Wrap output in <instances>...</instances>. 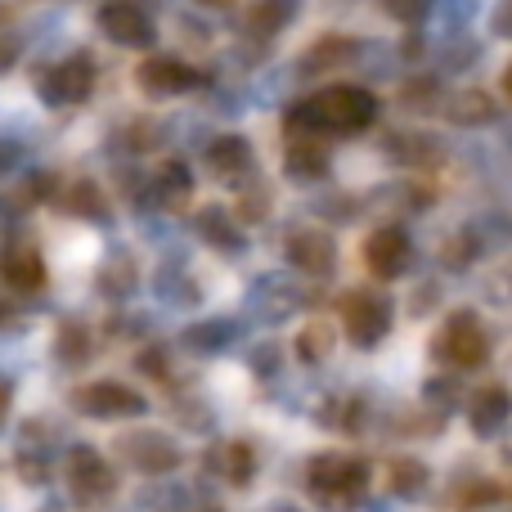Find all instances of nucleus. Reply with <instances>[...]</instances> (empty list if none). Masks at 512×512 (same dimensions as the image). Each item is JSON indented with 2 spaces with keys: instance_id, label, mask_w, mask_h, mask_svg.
I'll return each mask as SVG.
<instances>
[{
  "instance_id": "nucleus-1",
  "label": "nucleus",
  "mask_w": 512,
  "mask_h": 512,
  "mask_svg": "<svg viewBox=\"0 0 512 512\" xmlns=\"http://www.w3.org/2000/svg\"><path fill=\"white\" fill-rule=\"evenodd\" d=\"M373 117H378V99L364 86H328V90H319L310 104L297 108V122L324 126V131H342V135L373 126Z\"/></svg>"
},
{
  "instance_id": "nucleus-2",
  "label": "nucleus",
  "mask_w": 512,
  "mask_h": 512,
  "mask_svg": "<svg viewBox=\"0 0 512 512\" xmlns=\"http://www.w3.org/2000/svg\"><path fill=\"white\" fill-rule=\"evenodd\" d=\"M436 360H445L450 369H481L490 360V333L477 319V310H454L445 319L441 337H436Z\"/></svg>"
},
{
  "instance_id": "nucleus-3",
  "label": "nucleus",
  "mask_w": 512,
  "mask_h": 512,
  "mask_svg": "<svg viewBox=\"0 0 512 512\" xmlns=\"http://www.w3.org/2000/svg\"><path fill=\"white\" fill-rule=\"evenodd\" d=\"M364 486H369V463L355 459V454H319V459L310 463V490L337 499V504L360 495Z\"/></svg>"
},
{
  "instance_id": "nucleus-4",
  "label": "nucleus",
  "mask_w": 512,
  "mask_h": 512,
  "mask_svg": "<svg viewBox=\"0 0 512 512\" xmlns=\"http://www.w3.org/2000/svg\"><path fill=\"white\" fill-rule=\"evenodd\" d=\"M342 324L355 346H378L391 328V301L382 292H351L342 301Z\"/></svg>"
},
{
  "instance_id": "nucleus-5",
  "label": "nucleus",
  "mask_w": 512,
  "mask_h": 512,
  "mask_svg": "<svg viewBox=\"0 0 512 512\" xmlns=\"http://www.w3.org/2000/svg\"><path fill=\"white\" fill-rule=\"evenodd\" d=\"M409 234L396 230V225H382V230H373L369 239H364V265H369L378 279H400V274L409 270Z\"/></svg>"
},
{
  "instance_id": "nucleus-6",
  "label": "nucleus",
  "mask_w": 512,
  "mask_h": 512,
  "mask_svg": "<svg viewBox=\"0 0 512 512\" xmlns=\"http://www.w3.org/2000/svg\"><path fill=\"white\" fill-rule=\"evenodd\" d=\"M99 27L108 32V41L117 45H135V50H144V45H153V18L144 14L135 0H113V5L99 9Z\"/></svg>"
},
{
  "instance_id": "nucleus-7",
  "label": "nucleus",
  "mask_w": 512,
  "mask_h": 512,
  "mask_svg": "<svg viewBox=\"0 0 512 512\" xmlns=\"http://www.w3.org/2000/svg\"><path fill=\"white\" fill-rule=\"evenodd\" d=\"M77 409L90 418H135L144 414V400L135 396L131 387H122V382H90V387H81L77 396Z\"/></svg>"
},
{
  "instance_id": "nucleus-8",
  "label": "nucleus",
  "mask_w": 512,
  "mask_h": 512,
  "mask_svg": "<svg viewBox=\"0 0 512 512\" xmlns=\"http://www.w3.org/2000/svg\"><path fill=\"white\" fill-rule=\"evenodd\" d=\"M68 486L77 490L86 504H95V499L113 495L117 477H113V468H108L95 450H72L68 454Z\"/></svg>"
},
{
  "instance_id": "nucleus-9",
  "label": "nucleus",
  "mask_w": 512,
  "mask_h": 512,
  "mask_svg": "<svg viewBox=\"0 0 512 512\" xmlns=\"http://www.w3.org/2000/svg\"><path fill=\"white\" fill-rule=\"evenodd\" d=\"M90 86H95V68H90V59H81V54L59 63V68H50L41 81L50 104H81V99L90 95Z\"/></svg>"
},
{
  "instance_id": "nucleus-10",
  "label": "nucleus",
  "mask_w": 512,
  "mask_h": 512,
  "mask_svg": "<svg viewBox=\"0 0 512 512\" xmlns=\"http://www.w3.org/2000/svg\"><path fill=\"white\" fill-rule=\"evenodd\" d=\"M288 261L297 265V270L324 279V274H333V265H337V248L324 230H301L288 239Z\"/></svg>"
},
{
  "instance_id": "nucleus-11",
  "label": "nucleus",
  "mask_w": 512,
  "mask_h": 512,
  "mask_svg": "<svg viewBox=\"0 0 512 512\" xmlns=\"http://www.w3.org/2000/svg\"><path fill=\"white\" fill-rule=\"evenodd\" d=\"M140 86L149 95H185V90L198 86V72L180 59H149L140 68Z\"/></svg>"
},
{
  "instance_id": "nucleus-12",
  "label": "nucleus",
  "mask_w": 512,
  "mask_h": 512,
  "mask_svg": "<svg viewBox=\"0 0 512 512\" xmlns=\"http://www.w3.org/2000/svg\"><path fill=\"white\" fill-rule=\"evenodd\" d=\"M508 418H512V396L504 387H486V391H477V396H472L468 423H472V432H477V436H495Z\"/></svg>"
},
{
  "instance_id": "nucleus-13",
  "label": "nucleus",
  "mask_w": 512,
  "mask_h": 512,
  "mask_svg": "<svg viewBox=\"0 0 512 512\" xmlns=\"http://www.w3.org/2000/svg\"><path fill=\"white\" fill-rule=\"evenodd\" d=\"M0 279L14 292H36L45 283V261L32 248H9L0 256Z\"/></svg>"
},
{
  "instance_id": "nucleus-14",
  "label": "nucleus",
  "mask_w": 512,
  "mask_h": 512,
  "mask_svg": "<svg viewBox=\"0 0 512 512\" xmlns=\"http://www.w3.org/2000/svg\"><path fill=\"white\" fill-rule=\"evenodd\" d=\"M450 122H459V126L495 122V99H490L486 90H459V95L450 99Z\"/></svg>"
},
{
  "instance_id": "nucleus-15",
  "label": "nucleus",
  "mask_w": 512,
  "mask_h": 512,
  "mask_svg": "<svg viewBox=\"0 0 512 512\" xmlns=\"http://www.w3.org/2000/svg\"><path fill=\"white\" fill-rule=\"evenodd\" d=\"M207 167L221 171V176H239V171L248 167V140H239V135H221V140L207 149Z\"/></svg>"
},
{
  "instance_id": "nucleus-16",
  "label": "nucleus",
  "mask_w": 512,
  "mask_h": 512,
  "mask_svg": "<svg viewBox=\"0 0 512 512\" xmlns=\"http://www.w3.org/2000/svg\"><path fill=\"white\" fill-rule=\"evenodd\" d=\"M351 54H355V41H346V36H324V41L301 59V68L306 72H328V68H342Z\"/></svg>"
},
{
  "instance_id": "nucleus-17",
  "label": "nucleus",
  "mask_w": 512,
  "mask_h": 512,
  "mask_svg": "<svg viewBox=\"0 0 512 512\" xmlns=\"http://www.w3.org/2000/svg\"><path fill=\"white\" fill-rule=\"evenodd\" d=\"M288 167L297 171V176H319V171H324V153H319V144H292Z\"/></svg>"
},
{
  "instance_id": "nucleus-18",
  "label": "nucleus",
  "mask_w": 512,
  "mask_h": 512,
  "mask_svg": "<svg viewBox=\"0 0 512 512\" xmlns=\"http://www.w3.org/2000/svg\"><path fill=\"white\" fill-rule=\"evenodd\" d=\"M391 481H396L400 495H418V490L427 486V468L423 463H396V477Z\"/></svg>"
},
{
  "instance_id": "nucleus-19",
  "label": "nucleus",
  "mask_w": 512,
  "mask_h": 512,
  "mask_svg": "<svg viewBox=\"0 0 512 512\" xmlns=\"http://www.w3.org/2000/svg\"><path fill=\"white\" fill-rule=\"evenodd\" d=\"M382 9H387L391 18H400V23H418V18H427L432 0H382Z\"/></svg>"
},
{
  "instance_id": "nucleus-20",
  "label": "nucleus",
  "mask_w": 512,
  "mask_h": 512,
  "mask_svg": "<svg viewBox=\"0 0 512 512\" xmlns=\"http://www.w3.org/2000/svg\"><path fill=\"white\" fill-rule=\"evenodd\" d=\"M270 5H274V0H261V5L252 9V23L261 27V32H274V27H283V23H288V14H292V9H270Z\"/></svg>"
},
{
  "instance_id": "nucleus-21",
  "label": "nucleus",
  "mask_w": 512,
  "mask_h": 512,
  "mask_svg": "<svg viewBox=\"0 0 512 512\" xmlns=\"http://www.w3.org/2000/svg\"><path fill=\"white\" fill-rule=\"evenodd\" d=\"M185 194H189L185 167H167V171H162V198H185Z\"/></svg>"
},
{
  "instance_id": "nucleus-22",
  "label": "nucleus",
  "mask_w": 512,
  "mask_h": 512,
  "mask_svg": "<svg viewBox=\"0 0 512 512\" xmlns=\"http://www.w3.org/2000/svg\"><path fill=\"white\" fill-rule=\"evenodd\" d=\"M230 477L234 481H252V450L248 445H234L230 450Z\"/></svg>"
},
{
  "instance_id": "nucleus-23",
  "label": "nucleus",
  "mask_w": 512,
  "mask_h": 512,
  "mask_svg": "<svg viewBox=\"0 0 512 512\" xmlns=\"http://www.w3.org/2000/svg\"><path fill=\"white\" fill-rule=\"evenodd\" d=\"M490 27H495V36L512 41V0H499V5H495V18H490Z\"/></svg>"
},
{
  "instance_id": "nucleus-24",
  "label": "nucleus",
  "mask_w": 512,
  "mask_h": 512,
  "mask_svg": "<svg viewBox=\"0 0 512 512\" xmlns=\"http://www.w3.org/2000/svg\"><path fill=\"white\" fill-rule=\"evenodd\" d=\"M328 351V333H306V337H301V355H306V360H310V355H324Z\"/></svg>"
},
{
  "instance_id": "nucleus-25",
  "label": "nucleus",
  "mask_w": 512,
  "mask_h": 512,
  "mask_svg": "<svg viewBox=\"0 0 512 512\" xmlns=\"http://www.w3.org/2000/svg\"><path fill=\"white\" fill-rule=\"evenodd\" d=\"M504 95H508V104H512V63L504 68Z\"/></svg>"
},
{
  "instance_id": "nucleus-26",
  "label": "nucleus",
  "mask_w": 512,
  "mask_h": 512,
  "mask_svg": "<svg viewBox=\"0 0 512 512\" xmlns=\"http://www.w3.org/2000/svg\"><path fill=\"white\" fill-rule=\"evenodd\" d=\"M5 319H9V310H5V306H0V324H5Z\"/></svg>"
},
{
  "instance_id": "nucleus-27",
  "label": "nucleus",
  "mask_w": 512,
  "mask_h": 512,
  "mask_svg": "<svg viewBox=\"0 0 512 512\" xmlns=\"http://www.w3.org/2000/svg\"><path fill=\"white\" fill-rule=\"evenodd\" d=\"M0 414H5V391H0Z\"/></svg>"
}]
</instances>
